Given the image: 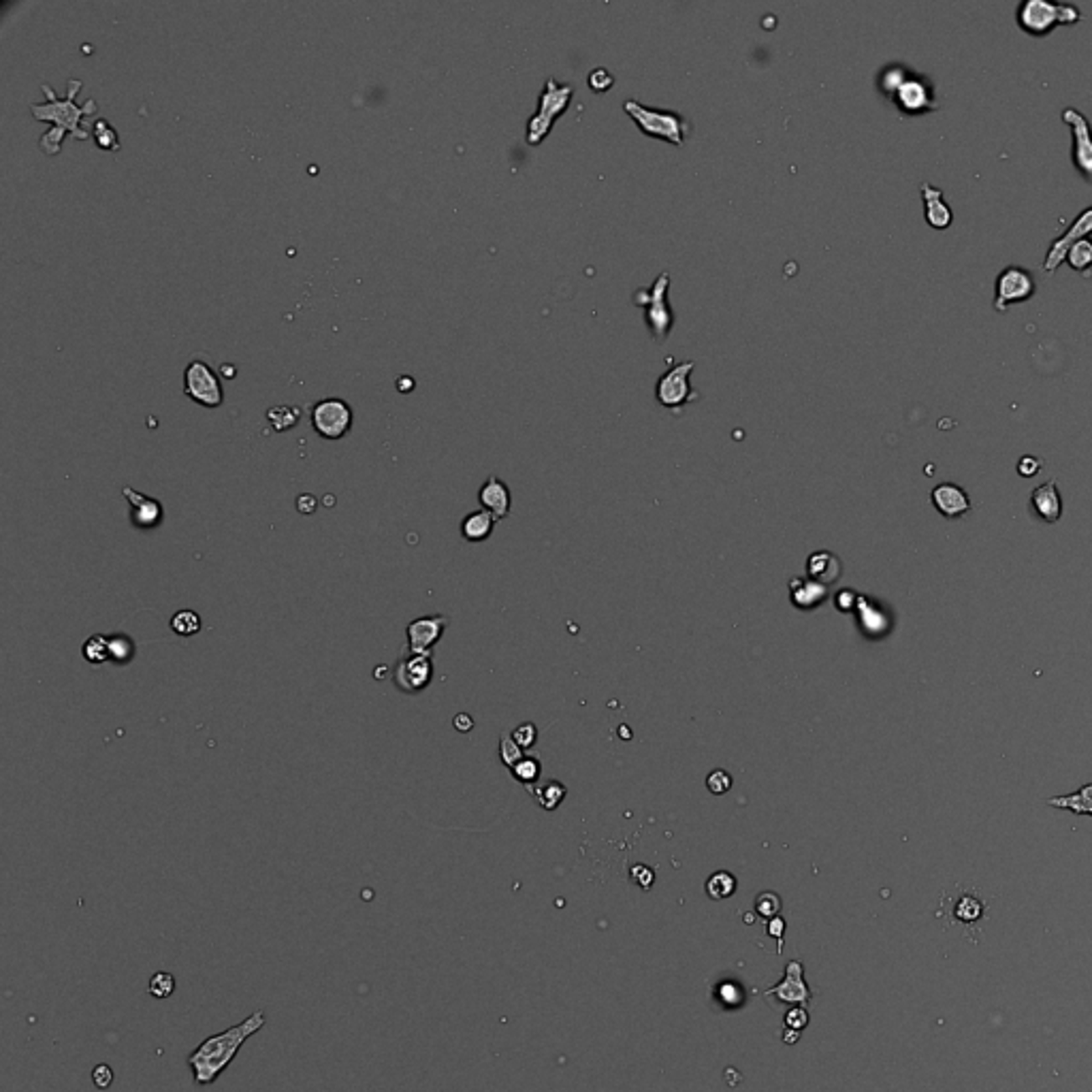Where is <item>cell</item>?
Listing matches in <instances>:
<instances>
[{"label": "cell", "mask_w": 1092, "mask_h": 1092, "mask_svg": "<svg viewBox=\"0 0 1092 1092\" xmlns=\"http://www.w3.org/2000/svg\"><path fill=\"white\" fill-rule=\"evenodd\" d=\"M613 81H614V77L610 75V73L604 69V66H598V69H593L589 73V77H587V84H589L591 88L596 90V92H604V90H608L610 85H613Z\"/></svg>", "instance_id": "obj_40"}, {"label": "cell", "mask_w": 1092, "mask_h": 1092, "mask_svg": "<svg viewBox=\"0 0 1092 1092\" xmlns=\"http://www.w3.org/2000/svg\"><path fill=\"white\" fill-rule=\"evenodd\" d=\"M830 566H832V567L839 566V562L835 559V555H832V553H815L811 559H809V574H813L815 578H824V581H828V577H825V574L830 572Z\"/></svg>", "instance_id": "obj_35"}, {"label": "cell", "mask_w": 1092, "mask_h": 1092, "mask_svg": "<svg viewBox=\"0 0 1092 1092\" xmlns=\"http://www.w3.org/2000/svg\"><path fill=\"white\" fill-rule=\"evenodd\" d=\"M184 393L205 408H218L225 401L220 375L203 355H194L184 370Z\"/></svg>", "instance_id": "obj_7"}, {"label": "cell", "mask_w": 1092, "mask_h": 1092, "mask_svg": "<svg viewBox=\"0 0 1092 1092\" xmlns=\"http://www.w3.org/2000/svg\"><path fill=\"white\" fill-rule=\"evenodd\" d=\"M706 788L708 792L715 794V796H722V794H726L727 789L732 788V774L723 769L713 770V773L706 777Z\"/></svg>", "instance_id": "obj_37"}, {"label": "cell", "mask_w": 1092, "mask_h": 1092, "mask_svg": "<svg viewBox=\"0 0 1092 1092\" xmlns=\"http://www.w3.org/2000/svg\"><path fill=\"white\" fill-rule=\"evenodd\" d=\"M312 427L324 440H339L352 427V408L339 397H324L312 408Z\"/></svg>", "instance_id": "obj_9"}, {"label": "cell", "mask_w": 1092, "mask_h": 1092, "mask_svg": "<svg viewBox=\"0 0 1092 1092\" xmlns=\"http://www.w3.org/2000/svg\"><path fill=\"white\" fill-rule=\"evenodd\" d=\"M890 99L894 101L898 111L905 116H922V113L934 111L939 107L933 84L924 75L909 73V70H907L905 80L898 84V88L890 94Z\"/></svg>", "instance_id": "obj_8"}, {"label": "cell", "mask_w": 1092, "mask_h": 1092, "mask_svg": "<svg viewBox=\"0 0 1092 1092\" xmlns=\"http://www.w3.org/2000/svg\"><path fill=\"white\" fill-rule=\"evenodd\" d=\"M510 736L515 738V743L520 747V749H530V747H534L536 738H538V730H536L534 723H520Z\"/></svg>", "instance_id": "obj_39"}, {"label": "cell", "mask_w": 1092, "mask_h": 1092, "mask_svg": "<svg viewBox=\"0 0 1092 1092\" xmlns=\"http://www.w3.org/2000/svg\"><path fill=\"white\" fill-rule=\"evenodd\" d=\"M510 773H512V777L516 779V781H520V783H525V785H530V783L538 781V777H540V762H538V759H536V758H523V759H520V762H519V764H516L515 769L510 770Z\"/></svg>", "instance_id": "obj_34"}, {"label": "cell", "mask_w": 1092, "mask_h": 1092, "mask_svg": "<svg viewBox=\"0 0 1092 1092\" xmlns=\"http://www.w3.org/2000/svg\"><path fill=\"white\" fill-rule=\"evenodd\" d=\"M499 758H502L504 766L508 770H512L525 755H523V749L516 745L510 734H502V738H499Z\"/></svg>", "instance_id": "obj_33"}, {"label": "cell", "mask_w": 1092, "mask_h": 1092, "mask_svg": "<svg viewBox=\"0 0 1092 1092\" xmlns=\"http://www.w3.org/2000/svg\"><path fill=\"white\" fill-rule=\"evenodd\" d=\"M785 1022L789 1028H805L809 1022V1013H806V1009H794L785 1016Z\"/></svg>", "instance_id": "obj_44"}, {"label": "cell", "mask_w": 1092, "mask_h": 1092, "mask_svg": "<svg viewBox=\"0 0 1092 1092\" xmlns=\"http://www.w3.org/2000/svg\"><path fill=\"white\" fill-rule=\"evenodd\" d=\"M455 727L459 732H469L474 727V722L469 715H457L455 717Z\"/></svg>", "instance_id": "obj_46"}, {"label": "cell", "mask_w": 1092, "mask_h": 1092, "mask_svg": "<svg viewBox=\"0 0 1092 1092\" xmlns=\"http://www.w3.org/2000/svg\"><path fill=\"white\" fill-rule=\"evenodd\" d=\"M1031 504L1032 510L1039 519L1048 520V523H1054V520L1060 519V495H1058V484H1056V479H1050L1048 483H1043L1041 487H1037L1031 495Z\"/></svg>", "instance_id": "obj_21"}, {"label": "cell", "mask_w": 1092, "mask_h": 1092, "mask_svg": "<svg viewBox=\"0 0 1092 1092\" xmlns=\"http://www.w3.org/2000/svg\"><path fill=\"white\" fill-rule=\"evenodd\" d=\"M113 1079H116V1075H113V1069L107 1063H99L92 1069V1082L99 1090H107L113 1084Z\"/></svg>", "instance_id": "obj_41"}, {"label": "cell", "mask_w": 1092, "mask_h": 1092, "mask_svg": "<svg viewBox=\"0 0 1092 1092\" xmlns=\"http://www.w3.org/2000/svg\"><path fill=\"white\" fill-rule=\"evenodd\" d=\"M694 367L696 361H681L672 365L666 374H661L655 385V399L664 408H681L696 397V391L690 385Z\"/></svg>", "instance_id": "obj_10"}, {"label": "cell", "mask_w": 1092, "mask_h": 1092, "mask_svg": "<svg viewBox=\"0 0 1092 1092\" xmlns=\"http://www.w3.org/2000/svg\"><path fill=\"white\" fill-rule=\"evenodd\" d=\"M766 996H777V1001H783V1003L809 1005L811 990H809V986L805 984V977H802V962H788V966H785V981L766 990Z\"/></svg>", "instance_id": "obj_17"}, {"label": "cell", "mask_w": 1092, "mask_h": 1092, "mask_svg": "<svg viewBox=\"0 0 1092 1092\" xmlns=\"http://www.w3.org/2000/svg\"><path fill=\"white\" fill-rule=\"evenodd\" d=\"M531 792H534V800L542 806L544 811H553V809H557V806L562 805L563 798H566V788L557 781L542 783V785H538V788L531 789Z\"/></svg>", "instance_id": "obj_24"}, {"label": "cell", "mask_w": 1092, "mask_h": 1092, "mask_svg": "<svg viewBox=\"0 0 1092 1092\" xmlns=\"http://www.w3.org/2000/svg\"><path fill=\"white\" fill-rule=\"evenodd\" d=\"M175 977L171 976L169 970H158L154 976L150 977V984H147V994H150L152 999L164 1001L169 999L171 994L175 992Z\"/></svg>", "instance_id": "obj_30"}, {"label": "cell", "mask_w": 1092, "mask_h": 1092, "mask_svg": "<svg viewBox=\"0 0 1092 1092\" xmlns=\"http://www.w3.org/2000/svg\"><path fill=\"white\" fill-rule=\"evenodd\" d=\"M135 655V643L124 634L109 636V661L113 664H128Z\"/></svg>", "instance_id": "obj_29"}, {"label": "cell", "mask_w": 1092, "mask_h": 1092, "mask_svg": "<svg viewBox=\"0 0 1092 1092\" xmlns=\"http://www.w3.org/2000/svg\"><path fill=\"white\" fill-rule=\"evenodd\" d=\"M1078 22H1082V11L1071 3L1024 0L1017 7V26L1031 37H1046L1056 26H1071Z\"/></svg>", "instance_id": "obj_4"}, {"label": "cell", "mask_w": 1092, "mask_h": 1092, "mask_svg": "<svg viewBox=\"0 0 1092 1092\" xmlns=\"http://www.w3.org/2000/svg\"><path fill=\"white\" fill-rule=\"evenodd\" d=\"M433 676L432 655H417L410 653L408 657H401L395 668V685L406 694H418L425 687H429Z\"/></svg>", "instance_id": "obj_14"}, {"label": "cell", "mask_w": 1092, "mask_h": 1092, "mask_svg": "<svg viewBox=\"0 0 1092 1092\" xmlns=\"http://www.w3.org/2000/svg\"><path fill=\"white\" fill-rule=\"evenodd\" d=\"M1037 291V284L1032 280L1031 272L1022 267H1016V265H1009L1005 267L1003 272L999 273L996 277V287H994V310L996 312H1005L1009 305L1020 303V301H1028Z\"/></svg>", "instance_id": "obj_11"}, {"label": "cell", "mask_w": 1092, "mask_h": 1092, "mask_svg": "<svg viewBox=\"0 0 1092 1092\" xmlns=\"http://www.w3.org/2000/svg\"><path fill=\"white\" fill-rule=\"evenodd\" d=\"M783 930H785V922H783V919L779 918V915H777V918L770 919V924H769V934H770V937L779 939V952H781V950H783Z\"/></svg>", "instance_id": "obj_45"}, {"label": "cell", "mask_w": 1092, "mask_h": 1092, "mask_svg": "<svg viewBox=\"0 0 1092 1092\" xmlns=\"http://www.w3.org/2000/svg\"><path fill=\"white\" fill-rule=\"evenodd\" d=\"M1041 468H1043V461L1037 459V457L1032 455H1024L1022 459L1017 461V474H1020V476H1027V479L1035 476Z\"/></svg>", "instance_id": "obj_42"}, {"label": "cell", "mask_w": 1092, "mask_h": 1092, "mask_svg": "<svg viewBox=\"0 0 1092 1092\" xmlns=\"http://www.w3.org/2000/svg\"><path fill=\"white\" fill-rule=\"evenodd\" d=\"M448 628V617L444 614H429L418 617L406 628L410 653L417 655H432V649L440 643L442 634Z\"/></svg>", "instance_id": "obj_15"}, {"label": "cell", "mask_w": 1092, "mask_h": 1092, "mask_svg": "<svg viewBox=\"0 0 1092 1092\" xmlns=\"http://www.w3.org/2000/svg\"><path fill=\"white\" fill-rule=\"evenodd\" d=\"M574 96V88L570 84H559L555 77H549L544 84L542 92L538 99V109L527 122V143L538 146L542 143L544 137L549 135L557 117L570 107V101Z\"/></svg>", "instance_id": "obj_6"}, {"label": "cell", "mask_w": 1092, "mask_h": 1092, "mask_svg": "<svg viewBox=\"0 0 1092 1092\" xmlns=\"http://www.w3.org/2000/svg\"><path fill=\"white\" fill-rule=\"evenodd\" d=\"M632 879L638 883V886H643L644 890H649L653 883V871L647 867H634L632 868Z\"/></svg>", "instance_id": "obj_43"}, {"label": "cell", "mask_w": 1092, "mask_h": 1092, "mask_svg": "<svg viewBox=\"0 0 1092 1092\" xmlns=\"http://www.w3.org/2000/svg\"><path fill=\"white\" fill-rule=\"evenodd\" d=\"M81 653H84V657L90 664H105V661H109V636H101V634L92 636L90 640H85Z\"/></svg>", "instance_id": "obj_31"}, {"label": "cell", "mask_w": 1092, "mask_h": 1092, "mask_svg": "<svg viewBox=\"0 0 1092 1092\" xmlns=\"http://www.w3.org/2000/svg\"><path fill=\"white\" fill-rule=\"evenodd\" d=\"M80 90H81L80 80H69V85H66V96L65 99H58V94L54 92V88L43 84V92H45L47 96V103L30 105V113H33L37 120L52 124V128H49L47 132H43L41 137V147L47 152V154H58V152H60L66 132L75 135L77 139L81 141L88 139V131L81 128V120H84L85 116H90V113L96 111V101L88 99L84 105L75 103V96Z\"/></svg>", "instance_id": "obj_2"}, {"label": "cell", "mask_w": 1092, "mask_h": 1092, "mask_svg": "<svg viewBox=\"0 0 1092 1092\" xmlns=\"http://www.w3.org/2000/svg\"><path fill=\"white\" fill-rule=\"evenodd\" d=\"M497 519L489 510H474L461 520V534L468 542H484L493 534Z\"/></svg>", "instance_id": "obj_22"}, {"label": "cell", "mask_w": 1092, "mask_h": 1092, "mask_svg": "<svg viewBox=\"0 0 1092 1092\" xmlns=\"http://www.w3.org/2000/svg\"><path fill=\"white\" fill-rule=\"evenodd\" d=\"M668 288H670V273L664 272L653 280L651 287L638 288L634 292V301L643 308L644 323H647L653 339H657V342H664L670 335L672 324L676 320L675 312L668 303Z\"/></svg>", "instance_id": "obj_5"}, {"label": "cell", "mask_w": 1092, "mask_h": 1092, "mask_svg": "<svg viewBox=\"0 0 1092 1092\" xmlns=\"http://www.w3.org/2000/svg\"><path fill=\"white\" fill-rule=\"evenodd\" d=\"M954 913H956V918L960 919L962 924H970L973 919H977L981 915V903H977L973 896H965V898L960 900V905L954 909Z\"/></svg>", "instance_id": "obj_38"}, {"label": "cell", "mask_w": 1092, "mask_h": 1092, "mask_svg": "<svg viewBox=\"0 0 1092 1092\" xmlns=\"http://www.w3.org/2000/svg\"><path fill=\"white\" fill-rule=\"evenodd\" d=\"M479 502L480 506H483V510L491 512L497 520L506 519V516L510 515V504H512L510 489H508V484L504 483V480L497 479V476H489L479 491Z\"/></svg>", "instance_id": "obj_19"}, {"label": "cell", "mask_w": 1092, "mask_h": 1092, "mask_svg": "<svg viewBox=\"0 0 1092 1092\" xmlns=\"http://www.w3.org/2000/svg\"><path fill=\"white\" fill-rule=\"evenodd\" d=\"M922 199H924V216H926V222H929L933 229H947V226L952 225L954 214L950 210L945 201H943V190L941 188L930 186L929 182H924L922 186Z\"/></svg>", "instance_id": "obj_20"}, {"label": "cell", "mask_w": 1092, "mask_h": 1092, "mask_svg": "<svg viewBox=\"0 0 1092 1092\" xmlns=\"http://www.w3.org/2000/svg\"><path fill=\"white\" fill-rule=\"evenodd\" d=\"M169 625L178 636L190 638L194 636V634L201 632V617H199L194 610H178V613L171 617Z\"/></svg>", "instance_id": "obj_25"}, {"label": "cell", "mask_w": 1092, "mask_h": 1092, "mask_svg": "<svg viewBox=\"0 0 1092 1092\" xmlns=\"http://www.w3.org/2000/svg\"><path fill=\"white\" fill-rule=\"evenodd\" d=\"M1064 261L1069 263L1071 269L1088 276V272H1090L1092 267V241L1090 240L1078 241V244L1069 250V254H1067Z\"/></svg>", "instance_id": "obj_28"}, {"label": "cell", "mask_w": 1092, "mask_h": 1092, "mask_svg": "<svg viewBox=\"0 0 1092 1092\" xmlns=\"http://www.w3.org/2000/svg\"><path fill=\"white\" fill-rule=\"evenodd\" d=\"M624 111L632 117L640 132L653 137V139L675 143V146H683L685 137L691 131L690 120L681 116L679 111H672V109H653L629 99L624 103Z\"/></svg>", "instance_id": "obj_3"}, {"label": "cell", "mask_w": 1092, "mask_h": 1092, "mask_svg": "<svg viewBox=\"0 0 1092 1092\" xmlns=\"http://www.w3.org/2000/svg\"><path fill=\"white\" fill-rule=\"evenodd\" d=\"M267 1024L265 1009H254L246 1020L233 1024L226 1031L203 1039L190 1054L186 1063L193 1071V1079L199 1086H211L230 1067L235 1056L240 1054L246 1041L256 1035Z\"/></svg>", "instance_id": "obj_1"}, {"label": "cell", "mask_w": 1092, "mask_h": 1092, "mask_svg": "<svg viewBox=\"0 0 1092 1092\" xmlns=\"http://www.w3.org/2000/svg\"><path fill=\"white\" fill-rule=\"evenodd\" d=\"M122 493H124V497H127L128 506H131V520H132V525H135L137 530L147 531V530H154V527L160 525V520H163V516H164V510H163V504H160L158 499H154V497H147L146 493L135 491V489L128 487V484L122 489Z\"/></svg>", "instance_id": "obj_16"}, {"label": "cell", "mask_w": 1092, "mask_h": 1092, "mask_svg": "<svg viewBox=\"0 0 1092 1092\" xmlns=\"http://www.w3.org/2000/svg\"><path fill=\"white\" fill-rule=\"evenodd\" d=\"M1048 805L1069 809L1071 813H1078V815H1092V783L1079 788L1075 794H1069V796L1050 798Z\"/></svg>", "instance_id": "obj_23"}, {"label": "cell", "mask_w": 1092, "mask_h": 1092, "mask_svg": "<svg viewBox=\"0 0 1092 1092\" xmlns=\"http://www.w3.org/2000/svg\"><path fill=\"white\" fill-rule=\"evenodd\" d=\"M755 909L764 918H777V913L781 911V898L773 892H764L755 898Z\"/></svg>", "instance_id": "obj_36"}, {"label": "cell", "mask_w": 1092, "mask_h": 1092, "mask_svg": "<svg viewBox=\"0 0 1092 1092\" xmlns=\"http://www.w3.org/2000/svg\"><path fill=\"white\" fill-rule=\"evenodd\" d=\"M1063 122L1074 132V164L1086 182H1092V127L1088 117L1075 107L1063 111Z\"/></svg>", "instance_id": "obj_12"}, {"label": "cell", "mask_w": 1092, "mask_h": 1092, "mask_svg": "<svg viewBox=\"0 0 1092 1092\" xmlns=\"http://www.w3.org/2000/svg\"><path fill=\"white\" fill-rule=\"evenodd\" d=\"M930 497H933L934 508H937L943 516H947V519H958V516H962L965 512H969L970 508H973L969 495H966V493L954 483L937 484V487L933 489V493H930Z\"/></svg>", "instance_id": "obj_18"}, {"label": "cell", "mask_w": 1092, "mask_h": 1092, "mask_svg": "<svg viewBox=\"0 0 1092 1092\" xmlns=\"http://www.w3.org/2000/svg\"><path fill=\"white\" fill-rule=\"evenodd\" d=\"M301 410L297 406H276L267 410V418L276 432H287L299 422Z\"/></svg>", "instance_id": "obj_27"}, {"label": "cell", "mask_w": 1092, "mask_h": 1092, "mask_svg": "<svg viewBox=\"0 0 1092 1092\" xmlns=\"http://www.w3.org/2000/svg\"><path fill=\"white\" fill-rule=\"evenodd\" d=\"M734 892H736V879L734 875H730V872L726 871H717L715 875H711V879L706 882V894L713 900L730 898Z\"/></svg>", "instance_id": "obj_26"}, {"label": "cell", "mask_w": 1092, "mask_h": 1092, "mask_svg": "<svg viewBox=\"0 0 1092 1092\" xmlns=\"http://www.w3.org/2000/svg\"><path fill=\"white\" fill-rule=\"evenodd\" d=\"M94 141H96V146L103 147V150H117L120 147V137H117L116 128L101 117L94 122Z\"/></svg>", "instance_id": "obj_32"}, {"label": "cell", "mask_w": 1092, "mask_h": 1092, "mask_svg": "<svg viewBox=\"0 0 1092 1092\" xmlns=\"http://www.w3.org/2000/svg\"><path fill=\"white\" fill-rule=\"evenodd\" d=\"M1090 233H1092V205L1086 207V210H1084L1082 214H1079V216L1075 218L1074 222H1071L1069 229L1064 230L1060 237H1056V240L1052 241L1050 250H1048L1046 258H1043V272H1046V273L1056 272V269H1058V265L1063 263L1064 258H1067L1069 250L1074 248L1078 241L1086 240Z\"/></svg>", "instance_id": "obj_13"}]
</instances>
